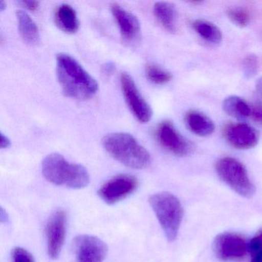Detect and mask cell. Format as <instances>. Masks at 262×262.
<instances>
[{"label":"cell","mask_w":262,"mask_h":262,"mask_svg":"<svg viewBox=\"0 0 262 262\" xmlns=\"http://www.w3.org/2000/svg\"><path fill=\"white\" fill-rule=\"evenodd\" d=\"M7 7V4L4 2V0H0V11H4Z\"/></svg>","instance_id":"32"},{"label":"cell","mask_w":262,"mask_h":262,"mask_svg":"<svg viewBox=\"0 0 262 262\" xmlns=\"http://www.w3.org/2000/svg\"><path fill=\"white\" fill-rule=\"evenodd\" d=\"M8 214L4 208H1V210H0V222H1V223H7L8 222Z\"/></svg>","instance_id":"30"},{"label":"cell","mask_w":262,"mask_h":262,"mask_svg":"<svg viewBox=\"0 0 262 262\" xmlns=\"http://www.w3.org/2000/svg\"><path fill=\"white\" fill-rule=\"evenodd\" d=\"M67 215L65 210L58 209L53 213L46 227L49 257L56 260L60 255L67 234Z\"/></svg>","instance_id":"9"},{"label":"cell","mask_w":262,"mask_h":262,"mask_svg":"<svg viewBox=\"0 0 262 262\" xmlns=\"http://www.w3.org/2000/svg\"><path fill=\"white\" fill-rule=\"evenodd\" d=\"M139 182L130 174H119L105 182L98 191L100 199L108 205H114L131 195L137 189Z\"/></svg>","instance_id":"7"},{"label":"cell","mask_w":262,"mask_h":262,"mask_svg":"<svg viewBox=\"0 0 262 262\" xmlns=\"http://www.w3.org/2000/svg\"><path fill=\"white\" fill-rule=\"evenodd\" d=\"M251 116L254 121L262 125V105H256L252 107Z\"/></svg>","instance_id":"26"},{"label":"cell","mask_w":262,"mask_h":262,"mask_svg":"<svg viewBox=\"0 0 262 262\" xmlns=\"http://www.w3.org/2000/svg\"><path fill=\"white\" fill-rule=\"evenodd\" d=\"M56 73L62 92L67 97L85 100L97 93L99 85L96 79L70 55H58Z\"/></svg>","instance_id":"1"},{"label":"cell","mask_w":262,"mask_h":262,"mask_svg":"<svg viewBox=\"0 0 262 262\" xmlns=\"http://www.w3.org/2000/svg\"><path fill=\"white\" fill-rule=\"evenodd\" d=\"M102 145L113 159L125 166L143 169L151 164L149 152L128 133H115L107 135L103 138Z\"/></svg>","instance_id":"2"},{"label":"cell","mask_w":262,"mask_h":262,"mask_svg":"<svg viewBox=\"0 0 262 262\" xmlns=\"http://www.w3.org/2000/svg\"><path fill=\"white\" fill-rule=\"evenodd\" d=\"M11 145V141L7 136H6L4 133H1V137H0V147L3 149L8 148Z\"/></svg>","instance_id":"28"},{"label":"cell","mask_w":262,"mask_h":262,"mask_svg":"<svg viewBox=\"0 0 262 262\" xmlns=\"http://www.w3.org/2000/svg\"><path fill=\"white\" fill-rule=\"evenodd\" d=\"M42 171L48 182L73 189L85 188L90 177L85 167L68 162L58 153L49 155L42 161Z\"/></svg>","instance_id":"3"},{"label":"cell","mask_w":262,"mask_h":262,"mask_svg":"<svg viewBox=\"0 0 262 262\" xmlns=\"http://www.w3.org/2000/svg\"><path fill=\"white\" fill-rule=\"evenodd\" d=\"M120 82L125 102L135 117L142 123L149 122L152 110L138 90L134 79L128 73H124L121 75Z\"/></svg>","instance_id":"6"},{"label":"cell","mask_w":262,"mask_h":262,"mask_svg":"<svg viewBox=\"0 0 262 262\" xmlns=\"http://www.w3.org/2000/svg\"><path fill=\"white\" fill-rule=\"evenodd\" d=\"M18 27L24 40L29 45H36L40 39L39 29L28 13L24 10L16 11Z\"/></svg>","instance_id":"17"},{"label":"cell","mask_w":262,"mask_h":262,"mask_svg":"<svg viewBox=\"0 0 262 262\" xmlns=\"http://www.w3.org/2000/svg\"><path fill=\"white\" fill-rule=\"evenodd\" d=\"M185 121L187 128L193 134L201 137L211 136L215 130L213 121L204 113L195 110L188 112L185 115Z\"/></svg>","instance_id":"14"},{"label":"cell","mask_w":262,"mask_h":262,"mask_svg":"<svg viewBox=\"0 0 262 262\" xmlns=\"http://www.w3.org/2000/svg\"><path fill=\"white\" fill-rule=\"evenodd\" d=\"M223 110L228 116L237 119H245L251 116L252 107L237 96L227 97L223 102Z\"/></svg>","instance_id":"19"},{"label":"cell","mask_w":262,"mask_h":262,"mask_svg":"<svg viewBox=\"0 0 262 262\" xmlns=\"http://www.w3.org/2000/svg\"><path fill=\"white\" fill-rule=\"evenodd\" d=\"M213 250L217 258L223 260L241 258L248 251V243L245 238L234 233L224 232L216 236Z\"/></svg>","instance_id":"10"},{"label":"cell","mask_w":262,"mask_h":262,"mask_svg":"<svg viewBox=\"0 0 262 262\" xmlns=\"http://www.w3.org/2000/svg\"><path fill=\"white\" fill-rule=\"evenodd\" d=\"M19 4L30 11H36L39 7V3L33 0H24L19 2Z\"/></svg>","instance_id":"25"},{"label":"cell","mask_w":262,"mask_h":262,"mask_svg":"<svg viewBox=\"0 0 262 262\" xmlns=\"http://www.w3.org/2000/svg\"><path fill=\"white\" fill-rule=\"evenodd\" d=\"M244 76L246 79H249L254 77L258 72V59L255 55H248L243 60Z\"/></svg>","instance_id":"22"},{"label":"cell","mask_w":262,"mask_h":262,"mask_svg":"<svg viewBox=\"0 0 262 262\" xmlns=\"http://www.w3.org/2000/svg\"><path fill=\"white\" fill-rule=\"evenodd\" d=\"M55 22L62 31L69 34L76 33L79 30V22L77 14L71 6L62 4L56 9Z\"/></svg>","instance_id":"16"},{"label":"cell","mask_w":262,"mask_h":262,"mask_svg":"<svg viewBox=\"0 0 262 262\" xmlns=\"http://www.w3.org/2000/svg\"><path fill=\"white\" fill-rule=\"evenodd\" d=\"M248 251L251 255L262 251V230H260L248 243Z\"/></svg>","instance_id":"24"},{"label":"cell","mask_w":262,"mask_h":262,"mask_svg":"<svg viewBox=\"0 0 262 262\" xmlns=\"http://www.w3.org/2000/svg\"><path fill=\"white\" fill-rule=\"evenodd\" d=\"M75 252L78 262H103L108 247L96 236L82 234L74 240Z\"/></svg>","instance_id":"11"},{"label":"cell","mask_w":262,"mask_h":262,"mask_svg":"<svg viewBox=\"0 0 262 262\" xmlns=\"http://www.w3.org/2000/svg\"><path fill=\"white\" fill-rule=\"evenodd\" d=\"M145 75L150 82L156 85H165L172 79L171 73L155 64L145 67Z\"/></svg>","instance_id":"20"},{"label":"cell","mask_w":262,"mask_h":262,"mask_svg":"<svg viewBox=\"0 0 262 262\" xmlns=\"http://www.w3.org/2000/svg\"><path fill=\"white\" fill-rule=\"evenodd\" d=\"M193 29L202 39L211 45H219L223 39L220 29L212 23L197 19L192 24Z\"/></svg>","instance_id":"18"},{"label":"cell","mask_w":262,"mask_h":262,"mask_svg":"<svg viewBox=\"0 0 262 262\" xmlns=\"http://www.w3.org/2000/svg\"><path fill=\"white\" fill-rule=\"evenodd\" d=\"M111 10L122 37L127 40L136 39L140 33V23L137 17L119 4L112 5Z\"/></svg>","instance_id":"13"},{"label":"cell","mask_w":262,"mask_h":262,"mask_svg":"<svg viewBox=\"0 0 262 262\" xmlns=\"http://www.w3.org/2000/svg\"><path fill=\"white\" fill-rule=\"evenodd\" d=\"M251 262H262V251L252 254Z\"/></svg>","instance_id":"31"},{"label":"cell","mask_w":262,"mask_h":262,"mask_svg":"<svg viewBox=\"0 0 262 262\" xmlns=\"http://www.w3.org/2000/svg\"><path fill=\"white\" fill-rule=\"evenodd\" d=\"M156 136L160 145L174 156H188L194 150V145L184 137L168 121L161 122L156 131Z\"/></svg>","instance_id":"8"},{"label":"cell","mask_w":262,"mask_h":262,"mask_svg":"<svg viewBox=\"0 0 262 262\" xmlns=\"http://www.w3.org/2000/svg\"><path fill=\"white\" fill-rule=\"evenodd\" d=\"M215 170L219 177L236 193L245 198L254 195L255 187L240 161L232 157L222 158L216 162Z\"/></svg>","instance_id":"5"},{"label":"cell","mask_w":262,"mask_h":262,"mask_svg":"<svg viewBox=\"0 0 262 262\" xmlns=\"http://www.w3.org/2000/svg\"><path fill=\"white\" fill-rule=\"evenodd\" d=\"M115 70H116V67H115L114 63L107 62V63L104 64L103 67H102V74L107 76H111L114 73Z\"/></svg>","instance_id":"27"},{"label":"cell","mask_w":262,"mask_h":262,"mask_svg":"<svg viewBox=\"0 0 262 262\" xmlns=\"http://www.w3.org/2000/svg\"><path fill=\"white\" fill-rule=\"evenodd\" d=\"M227 15L234 25L242 28L247 27L251 19L249 13L242 8H230L227 11Z\"/></svg>","instance_id":"21"},{"label":"cell","mask_w":262,"mask_h":262,"mask_svg":"<svg viewBox=\"0 0 262 262\" xmlns=\"http://www.w3.org/2000/svg\"><path fill=\"white\" fill-rule=\"evenodd\" d=\"M153 12L156 19L167 31L171 33L177 31L178 13L174 4L168 2L156 3Z\"/></svg>","instance_id":"15"},{"label":"cell","mask_w":262,"mask_h":262,"mask_svg":"<svg viewBox=\"0 0 262 262\" xmlns=\"http://www.w3.org/2000/svg\"><path fill=\"white\" fill-rule=\"evenodd\" d=\"M224 135L228 143L237 149H249L258 143V133L248 124L234 123L227 125Z\"/></svg>","instance_id":"12"},{"label":"cell","mask_w":262,"mask_h":262,"mask_svg":"<svg viewBox=\"0 0 262 262\" xmlns=\"http://www.w3.org/2000/svg\"><path fill=\"white\" fill-rule=\"evenodd\" d=\"M150 205L168 242H174L179 234L183 217V208L179 199L167 191L156 193L149 198Z\"/></svg>","instance_id":"4"},{"label":"cell","mask_w":262,"mask_h":262,"mask_svg":"<svg viewBox=\"0 0 262 262\" xmlns=\"http://www.w3.org/2000/svg\"><path fill=\"white\" fill-rule=\"evenodd\" d=\"M255 93L257 97L262 101V76L257 79L255 83Z\"/></svg>","instance_id":"29"},{"label":"cell","mask_w":262,"mask_h":262,"mask_svg":"<svg viewBox=\"0 0 262 262\" xmlns=\"http://www.w3.org/2000/svg\"><path fill=\"white\" fill-rule=\"evenodd\" d=\"M13 262H35L31 253L20 247H16L12 251Z\"/></svg>","instance_id":"23"}]
</instances>
